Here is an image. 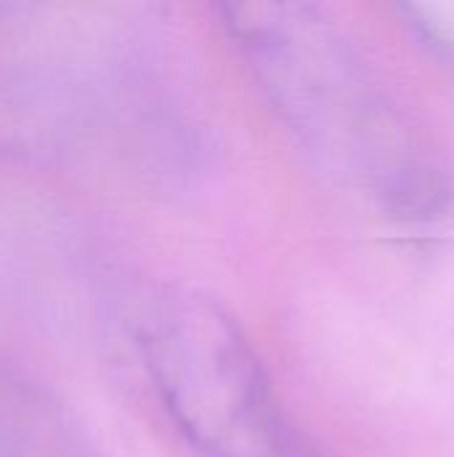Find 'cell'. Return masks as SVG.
<instances>
[{
	"instance_id": "2",
	"label": "cell",
	"mask_w": 454,
	"mask_h": 457,
	"mask_svg": "<svg viewBox=\"0 0 454 457\" xmlns=\"http://www.w3.org/2000/svg\"><path fill=\"white\" fill-rule=\"evenodd\" d=\"M147 329L166 410L206 457H329L289 418L254 345L209 297L169 292Z\"/></svg>"
},
{
	"instance_id": "1",
	"label": "cell",
	"mask_w": 454,
	"mask_h": 457,
	"mask_svg": "<svg viewBox=\"0 0 454 457\" xmlns=\"http://www.w3.org/2000/svg\"><path fill=\"white\" fill-rule=\"evenodd\" d=\"M222 27L300 147L385 214L428 220L447 179L345 32L308 3H227Z\"/></svg>"
},
{
	"instance_id": "3",
	"label": "cell",
	"mask_w": 454,
	"mask_h": 457,
	"mask_svg": "<svg viewBox=\"0 0 454 457\" xmlns=\"http://www.w3.org/2000/svg\"><path fill=\"white\" fill-rule=\"evenodd\" d=\"M407 29L442 62L454 64V0L444 3H407L401 5Z\"/></svg>"
}]
</instances>
